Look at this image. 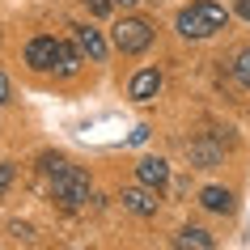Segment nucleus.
Wrapping results in <instances>:
<instances>
[{
	"mask_svg": "<svg viewBox=\"0 0 250 250\" xmlns=\"http://www.w3.org/2000/svg\"><path fill=\"white\" fill-rule=\"evenodd\" d=\"M51 170V187H55V199L64 208H85L89 204V174L68 166V161H47Z\"/></svg>",
	"mask_w": 250,
	"mask_h": 250,
	"instance_id": "f257e3e1",
	"label": "nucleus"
},
{
	"mask_svg": "<svg viewBox=\"0 0 250 250\" xmlns=\"http://www.w3.org/2000/svg\"><path fill=\"white\" fill-rule=\"evenodd\" d=\"M110 39H115V47L123 55H140L153 42V26H148L145 17H123L115 30H110Z\"/></svg>",
	"mask_w": 250,
	"mask_h": 250,
	"instance_id": "f03ea898",
	"label": "nucleus"
},
{
	"mask_svg": "<svg viewBox=\"0 0 250 250\" xmlns=\"http://www.w3.org/2000/svg\"><path fill=\"white\" fill-rule=\"evenodd\" d=\"M26 64L34 68V72H51V68L60 64V42H55L51 34L30 39V42H26Z\"/></svg>",
	"mask_w": 250,
	"mask_h": 250,
	"instance_id": "7ed1b4c3",
	"label": "nucleus"
},
{
	"mask_svg": "<svg viewBox=\"0 0 250 250\" xmlns=\"http://www.w3.org/2000/svg\"><path fill=\"white\" fill-rule=\"evenodd\" d=\"M136 183L161 191V187L170 183V166H166V157H140V161H136Z\"/></svg>",
	"mask_w": 250,
	"mask_h": 250,
	"instance_id": "20e7f679",
	"label": "nucleus"
},
{
	"mask_svg": "<svg viewBox=\"0 0 250 250\" xmlns=\"http://www.w3.org/2000/svg\"><path fill=\"white\" fill-rule=\"evenodd\" d=\"M161 93V72L157 68H140L132 77V85H127V98H136V102H153Z\"/></svg>",
	"mask_w": 250,
	"mask_h": 250,
	"instance_id": "39448f33",
	"label": "nucleus"
},
{
	"mask_svg": "<svg viewBox=\"0 0 250 250\" xmlns=\"http://www.w3.org/2000/svg\"><path fill=\"white\" fill-rule=\"evenodd\" d=\"M178 34H183V39H212L216 30H212V21L199 13L195 4H191V9H183V13H178Z\"/></svg>",
	"mask_w": 250,
	"mask_h": 250,
	"instance_id": "423d86ee",
	"label": "nucleus"
},
{
	"mask_svg": "<svg viewBox=\"0 0 250 250\" xmlns=\"http://www.w3.org/2000/svg\"><path fill=\"white\" fill-rule=\"evenodd\" d=\"M123 208H132L136 216H153L157 212V191L153 187H132V191H123Z\"/></svg>",
	"mask_w": 250,
	"mask_h": 250,
	"instance_id": "0eeeda50",
	"label": "nucleus"
},
{
	"mask_svg": "<svg viewBox=\"0 0 250 250\" xmlns=\"http://www.w3.org/2000/svg\"><path fill=\"white\" fill-rule=\"evenodd\" d=\"M77 42H81V51L89 55L93 64H102L106 51H110V47H106V39H102V34H98L93 26H77Z\"/></svg>",
	"mask_w": 250,
	"mask_h": 250,
	"instance_id": "6e6552de",
	"label": "nucleus"
},
{
	"mask_svg": "<svg viewBox=\"0 0 250 250\" xmlns=\"http://www.w3.org/2000/svg\"><path fill=\"white\" fill-rule=\"evenodd\" d=\"M81 60H85L81 42H77V47H72V42H60V64H55V72H60V77H77V72H81Z\"/></svg>",
	"mask_w": 250,
	"mask_h": 250,
	"instance_id": "1a4fd4ad",
	"label": "nucleus"
},
{
	"mask_svg": "<svg viewBox=\"0 0 250 250\" xmlns=\"http://www.w3.org/2000/svg\"><path fill=\"white\" fill-rule=\"evenodd\" d=\"M199 204L208 212H229L233 208V195H229L225 187H204V191H199Z\"/></svg>",
	"mask_w": 250,
	"mask_h": 250,
	"instance_id": "9d476101",
	"label": "nucleus"
},
{
	"mask_svg": "<svg viewBox=\"0 0 250 250\" xmlns=\"http://www.w3.org/2000/svg\"><path fill=\"white\" fill-rule=\"evenodd\" d=\"M174 246H195V250H212L216 242H212L208 229H178L174 233Z\"/></svg>",
	"mask_w": 250,
	"mask_h": 250,
	"instance_id": "9b49d317",
	"label": "nucleus"
},
{
	"mask_svg": "<svg viewBox=\"0 0 250 250\" xmlns=\"http://www.w3.org/2000/svg\"><path fill=\"white\" fill-rule=\"evenodd\" d=\"M191 161H195L199 170H212V166L221 161V148L208 145V140H195V145H191Z\"/></svg>",
	"mask_w": 250,
	"mask_h": 250,
	"instance_id": "f8f14e48",
	"label": "nucleus"
},
{
	"mask_svg": "<svg viewBox=\"0 0 250 250\" xmlns=\"http://www.w3.org/2000/svg\"><path fill=\"white\" fill-rule=\"evenodd\" d=\"M195 9L212 21V30H225V21H229V13H225V4H216V0H195Z\"/></svg>",
	"mask_w": 250,
	"mask_h": 250,
	"instance_id": "ddd939ff",
	"label": "nucleus"
},
{
	"mask_svg": "<svg viewBox=\"0 0 250 250\" xmlns=\"http://www.w3.org/2000/svg\"><path fill=\"white\" fill-rule=\"evenodd\" d=\"M233 72H237V81H242V85L250 89V47H246V51H237V60H233Z\"/></svg>",
	"mask_w": 250,
	"mask_h": 250,
	"instance_id": "4468645a",
	"label": "nucleus"
},
{
	"mask_svg": "<svg viewBox=\"0 0 250 250\" xmlns=\"http://www.w3.org/2000/svg\"><path fill=\"white\" fill-rule=\"evenodd\" d=\"M85 4H89V13L106 17V13H110V4H115V0H85Z\"/></svg>",
	"mask_w": 250,
	"mask_h": 250,
	"instance_id": "2eb2a0df",
	"label": "nucleus"
},
{
	"mask_svg": "<svg viewBox=\"0 0 250 250\" xmlns=\"http://www.w3.org/2000/svg\"><path fill=\"white\" fill-rule=\"evenodd\" d=\"M9 183H13V166H9V161H0V191H4Z\"/></svg>",
	"mask_w": 250,
	"mask_h": 250,
	"instance_id": "dca6fc26",
	"label": "nucleus"
},
{
	"mask_svg": "<svg viewBox=\"0 0 250 250\" xmlns=\"http://www.w3.org/2000/svg\"><path fill=\"white\" fill-rule=\"evenodd\" d=\"M13 237H21V242H30V237H34V229H30V225H13Z\"/></svg>",
	"mask_w": 250,
	"mask_h": 250,
	"instance_id": "f3484780",
	"label": "nucleus"
},
{
	"mask_svg": "<svg viewBox=\"0 0 250 250\" xmlns=\"http://www.w3.org/2000/svg\"><path fill=\"white\" fill-rule=\"evenodd\" d=\"M9 102V77H4V72H0V106Z\"/></svg>",
	"mask_w": 250,
	"mask_h": 250,
	"instance_id": "a211bd4d",
	"label": "nucleus"
},
{
	"mask_svg": "<svg viewBox=\"0 0 250 250\" xmlns=\"http://www.w3.org/2000/svg\"><path fill=\"white\" fill-rule=\"evenodd\" d=\"M237 17H246V21H250V0H237Z\"/></svg>",
	"mask_w": 250,
	"mask_h": 250,
	"instance_id": "6ab92c4d",
	"label": "nucleus"
},
{
	"mask_svg": "<svg viewBox=\"0 0 250 250\" xmlns=\"http://www.w3.org/2000/svg\"><path fill=\"white\" fill-rule=\"evenodd\" d=\"M115 4H123V9H132V4H136V0H115Z\"/></svg>",
	"mask_w": 250,
	"mask_h": 250,
	"instance_id": "aec40b11",
	"label": "nucleus"
}]
</instances>
